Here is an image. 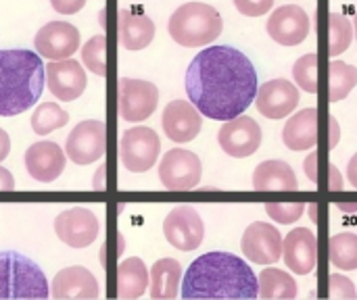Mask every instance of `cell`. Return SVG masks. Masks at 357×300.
<instances>
[{"mask_svg": "<svg viewBox=\"0 0 357 300\" xmlns=\"http://www.w3.org/2000/svg\"><path fill=\"white\" fill-rule=\"evenodd\" d=\"M257 71L249 56L232 46H209L186 69L190 102L213 121L243 115L257 96Z\"/></svg>", "mask_w": 357, "mask_h": 300, "instance_id": "cell-1", "label": "cell"}, {"mask_svg": "<svg viewBox=\"0 0 357 300\" xmlns=\"http://www.w3.org/2000/svg\"><path fill=\"white\" fill-rule=\"evenodd\" d=\"M259 280L232 253H207L190 263L182 280V299H257Z\"/></svg>", "mask_w": 357, "mask_h": 300, "instance_id": "cell-2", "label": "cell"}, {"mask_svg": "<svg viewBox=\"0 0 357 300\" xmlns=\"http://www.w3.org/2000/svg\"><path fill=\"white\" fill-rule=\"evenodd\" d=\"M46 84L40 54L25 48L0 50V117H15L31 109Z\"/></svg>", "mask_w": 357, "mask_h": 300, "instance_id": "cell-3", "label": "cell"}, {"mask_svg": "<svg viewBox=\"0 0 357 300\" xmlns=\"http://www.w3.org/2000/svg\"><path fill=\"white\" fill-rule=\"evenodd\" d=\"M222 15L207 2H184L174 10L167 31L174 42L186 48H199L222 35Z\"/></svg>", "mask_w": 357, "mask_h": 300, "instance_id": "cell-4", "label": "cell"}, {"mask_svg": "<svg viewBox=\"0 0 357 300\" xmlns=\"http://www.w3.org/2000/svg\"><path fill=\"white\" fill-rule=\"evenodd\" d=\"M48 294V280L38 263L21 253H0V300H44Z\"/></svg>", "mask_w": 357, "mask_h": 300, "instance_id": "cell-5", "label": "cell"}, {"mask_svg": "<svg viewBox=\"0 0 357 300\" xmlns=\"http://www.w3.org/2000/svg\"><path fill=\"white\" fill-rule=\"evenodd\" d=\"M161 152V140L151 127H132L123 132L119 140V159L123 167L132 173L149 171Z\"/></svg>", "mask_w": 357, "mask_h": 300, "instance_id": "cell-6", "label": "cell"}, {"mask_svg": "<svg viewBox=\"0 0 357 300\" xmlns=\"http://www.w3.org/2000/svg\"><path fill=\"white\" fill-rule=\"evenodd\" d=\"M117 104L119 117L130 123L149 119L159 104V90L155 84L144 79L121 77L117 86Z\"/></svg>", "mask_w": 357, "mask_h": 300, "instance_id": "cell-7", "label": "cell"}, {"mask_svg": "<svg viewBox=\"0 0 357 300\" xmlns=\"http://www.w3.org/2000/svg\"><path fill=\"white\" fill-rule=\"evenodd\" d=\"M203 175L201 159L184 148H172L159 163V180L163 188L174 192H188L199 186Z\"/></svg>", "mask_w": 357, "mask_h": 300, "instance_id": "cell-8", "label": "cell"}, {"mask_svg": "<svg viewBox=\"0 0 357 300\" xmlns=\"http://www.w3.org/2000/svg\"><path fill=\"white\" fill-rule=\"evenodd\" d=\"M105 150H107V125L105 121L98 119L79 121L71 129L65 142V152L75 165L96 163L98 159L105 157Z\"/></svg>", "mask_w": 357, "mask_h": 300, "instance_id": "cell-9", "label": "cell"}, {"mask_svg": "<svg viewBox=\"0 0 357 300\" xmlns=\"http://www.w3.org/2000/svg\"><path fill=\"white\" fill-rule=\"evenodd\" d=\"M163 234L174 248L182 253H190L201 246L205 236V226L197 209L182 205V207H174L167 213L163 221Z\"/></svg>", "mask_w": 357, "mask_h": 300, "instance_id": "cell-10", "label": "cell"}, {"mask_svg": "<svg viewBox=\"0 0 357 300\" xmlns=\"http://www.w3.org/2000/svg\"><path fill=\"white\" fill-rule=\"evenodd\" d=\"M261 138L264 136L259 123L247 115H238L230 121H224L218 132V142L222 150L234 159H247L255 155L261 146Z\"/></svg>", "mask_w": 357, "mask_h": 300, "instance_id": "cell-11", "label": "cell"}, {"mask_svg": "<svg viewBox=\"0 0 357 300\" xmlns=\"http://www.w3.org/2000/svg\"><path fill=\"white\" fill-rule=\"evenodd\" d=\"M54 232L61 242L71 248H86L90 246L100 232V223L90 209L71 207L54 219Z\"/></svg>", "mask_w": 357, "mask_h": 300, "instance_id": "cell-12", "label": "cell"}, {"mask_svg": "<svg viewBox=\"0 0 357 300\" xmlns=\"http://www.w3.org/2000/svg\"><path fill=\"white\" fill-rule=\"evenodd\" d=\"M241 246L249 261L274 265L282 257V234L268 221H255L245 230Z\"/></svg>", "mask_w": 357, "mask_h": 300, "instance_id": "cell-13", "label": "cell"}, {"mask_svg": "<svg viewBox=\"0 0 357 300\" xmlns=\"http://www.w3.org/2000/svg\"><path fill=\"white\" fill-rule=\"evenodd\" d=\"M36 52L48 61L69 58L79 48V31L67 21H50L33 38Z\"/></svg>", "mask_w": 357, "mask_h": 300, "instance_id": "cell-14", "label": "cell"}, {"mask_svg": "<svg viewBox=\"0 0 357 300\" xmlns=\"http://www.w3.org/2000/svg\"><path fill=\"white\" fill-rule=\"evenodd\" d=\"M266 31L282 46H297L310 33V17L299 4H284L270 15Z\"/></svg>", "mask_w": 357, "mask_h": 300, "instance_id": "cell-15", "label": "cell"}, {"mask_svg": "<svg viewBox=\"0 0 357 300\" xmlns=\"http://www.w3.org/2000/svg\"><path fill=\"white\" fill-rule=\"evenodd\" d=\"M255 100H257V111L264 117L276 121V119L289 117L297 109V104H299V90L289 79L278 77V79H270V81L261 84L257 88Z\"/></svg>", "mask_w": 357, "mask_h": 300, "instance_id": "cell-16", "label": "cell"}, {"mask_svg": "<svg viewBox=\"0 0 357 300\" xmlns=\"http://www.w3.org/2000/svg\"><path fill=\"white\" fill-rule=\"evenodd\" d=\"M163 132L172 142L186 144L195 140L203 127L201 111L190 100H172L161 117Z\"/></svg>", "mask_w": 357, "mask_h": 300, "instance_id": "cell-17", "label": "cell"}, {"mask_svg": "<svg viewBox=\"0 0 357 300\" xmlns=\"http://www.w3.org/2000/svg\"><path fill=\"white\" fill-rule=\"evenodd\" d=\"M46 84L48 90L63 102L77 100L86 90V71L82 63L69 58L52 61L46 67Z\"/></svg>", "mask_w": 357, "mask_h": 300, "instance_id": "cell-18", "label": "cell"}, {"mask_svg": "<svg viewBox=\"0 0 357 300\" xmlns=\"http://www.w3.org/2000/svg\"><path fill=\"white\" fill-rule=\"evenodd\" d=\"M282 257L287 267L297 276H307L318 263V240L307 228H295L282 240Z\"/></svg>", "mask_w": 357, "mask_h": 300, "instance_id": "cell-19", "label": "cell"}, {"mask_svg": "<svg viewBox=\"0 0 357 300\" xmlns=\"http://www.w3.org/2000/svg\"><path fill=\"white\" fill-rule=\"evenodd\" d=\"M25 169L40 184L54 182L65 169V150L48 140L36 142L25 152Z\"/></svg>", "mask_w": 357, "mask_h": 300, "instance_id": "cell-20", "label": "cell"}, {"mask_svg": "<svg viewBox=\"0 0 357 300\" xmlns=\"http://www.w3.org/2000/svg\"><path fill=\"white\" fill-rule=\"evenodd\" d=\"M117 33L126 50H142L155 38V23L136 8H121L117 15Z\"/></svg>", "mask_w": 357, "mask_h": 300, "instance_id": "cell-21", "label": "cell"}, {"mask_svg": "<svg viewBox=\"0 0 357 300\" xmlns=\"http://www.w3.org/2000/svg\"><path fill=\"white\" fill-rule=\"evenodd\" d=\"M54 299H98V282L86 267H67L52 280Z\"/></svg>", "mask_w": 357, "mask_h": 300, "instance_id": "cell-22", "label": "cell"}, {"mask_svg": "<svg viewBox=\"0 0 357 300\" xmlns=\"http://www.w3.org/2000/svg\"><path fill=\"white\" fill-rule=\"evenodd\" d=\"M282 142L289 150H310L318 142V109L310 106L293 115L282 129Z\"/></svg>", "mask_w": 357, "mask_h": 300, "instance_id": "cell-23", "label": "cell"}, {"mask_svg": "<svg viewBox=\"0 0 357 300\" xmlns=\"http://www.w3.org/2000/svg\"><path fill=\"white\" fill-rule=\"evenodd\" d=\"M297 186V175L284 161H264L253 171V188L257 192H293Z\"/></svg>", "mask_w": 357, "mask_h": 300, "instance_id": "cell-24", "label": "cell"}, {"mask_svg": "<svg viewBox=\"0 0 357 300\" xmlns=\"http://www.w3.org/2000/svg\"><path fill=\"white\" fill-rule=\"evenodd\" d=\"M151 286V276L142 259L132 257L117 267V294L119 299H140Z\"/></svg>", "mask_w": 357, "mask_h": 300, "instance_id": "cell-25", "label": "cell"}, {"mask_svg": "<svg viewBox=\"0 0 357 300\" xmlns=\"http://www.w3.org/2000/svg\"><path fill=\"white\" fill-rule=\"evenodd\" d=\"M182 286V265L176 259H159L151 267V297L176 299Z\"/></svg>", "mask_w": 357, "mask_h": 300, "instance_id": "cell-26", "label": "cell"}, {"mask_svg": "<svg viewBox=\"0 0 357 300\" xmlns=\"http://www.w3.org/2000/svg\"><path fill=\"white\" fill-rule=\"evenodd\" d=\"M259 297L261 299H295L297 282L289 271L282 269H264L259 274Z\"/></svg>", "mask_w": 357, "mask_h": 300, "instance_id": "cell-27", "label": "cell"}, {"mask_svg": "<svg viewBox=\"0 0 357 300\" xmlns=\"http://www.w3.org/2000/svg\"><path fill=\"white\" fill-rule=\"evenodd\" d=\"M328 257L333 267L341 271H356L357 269V234L341 232L331 238Z\"/></svg>", "mask_w": 357, "mask_h": 300, "instance_id": "cell-28", "label": "cell"}, {"mask_svg": "<svg viewBox=\"0 0 357 300\" xmlns=\"http://www.w3.org/2000/svg\"><path fill=\"white\" fill-rule=\"evenodd\" d=\"M328 81H331V100L339 102L349 96V92L357 86V67L347 65L343 61H333L328 67Z\"/></svg>", "mask_w": 357, "mask_h": 300, "instance_id": "cell-29", "label": "cell"}, {"mask_svg": "<svg viewBox=\"0 0 357 300\" xmlns=\"http://www.w3.org/2000/svg\"><path fill=\"white\" fill-rule=\"evenodd\" d=\"M354 35H356L354 25L345 15H341V13L328 15V54L333 58L343 54L351 46Z\"/></svg>", "mask_w": 357, "mask_h": 300, "instance_id": "cell-30", "label": "cell"}, {"mask_svg": "<svg viewBox=\"0 0 357 300\" xmlns=\"http://www.w3.org/2000/svg\"><path fill=\"white\" fill-rule=\"evenodd\" d=\"M69 121L67 111H63L56 102H42L38 104V109L31 113V129L38 136H48L50 132L63 127Z\"/></svg>", "mask_w": 357, "mask_h": 300, "instance_id": "cell-31", "label": "cell"}, {"mask_svg": "<svg viewBox=\"0 0 357 300\" xmlns=\"http://www.w3.org/2000/svg\"><path fill=\"white\" fill-rule=\"evenodd\" d=\"M82 63L88 71L96 73L98 77L107 75V38L102 33L92 35L82 46Z\"/></svg>", "mask_w": 357, "mask_h": 300, "instance_id": "cell-32", "label": "cell"}, {"mask_svg": "<svg viewBox=\"0 0 357 300\" xmlns=\"http://www.w3.org/2000/svg\"><path fill=\"white\" fill-rule=\"evenodd\" d=\"M293 77L301 90L316 94L318 92V56L303 54L293 67Z\"/></svg>", "mask_w": 357, "mask_h": 300, "instance_id": "cell-33", "label": "cell"}, {"mask_svg": "<svg viewBox=\"0 0 357 300\" xmlns=\"http://www.w3.org/2000/svg\"><path fill=\"white\" fill-rule=\"evenodd\" d=\"M303 211H305L303 203H268L266 205V213L270 215V219H274L282 226H289V223H295L297 219H301Z\"/></svg>", "mask_w": 357, "mask_h": 300, "instance_id": "cell-34", "label": "cell"}, {"mask_svg": "<svg viewBox=\"0 0 357 300\" xmlns=\"http://www.w3.org/2000/svg\"><path fill=\"white\" fill-rule=\"evenodd\" d=\"M274 2L276 0H234V6L247 17H261L274 6Z\"/></svg>", "mask_w": 357, "mask_h": 300, "instance_id": "cell-35", "label": "cell"}, {"mask_svg": "<svg viewBox=\"0 0 357 300\" xmlns=\"http://www.w3.org/2000/svg\"><path fill=\"white\" fill-rule=\"evenodd\" d=\"M331 297L333 299H356V288L354 282L347 280L345 276L333 274L331 276Z\"/></svg>", "mask_w": 357, "mask_h": 300, "instance_id": "cell-36", "label": "cell"}, {"mask_svg": "<svg viewBox=\"0 0 357 300\" xmlns=\"http://www.w3.org/2000/svg\"><path fill=\"white\" fill-rule=\"evenodd\" d=\"M50 4L61 15H73L84 8L86 0H50Z\"/></svg>", "mask_w": 357, "mask_h": 300, "instance_id": "cell-37", "label": "cell"}, {"mask_svg": "<svg viewBox=\"0 0 357 300\" xmlns=\"http://www.w3.org/2000/svg\"><path fill=\"white\" fill-rule=\"evenodd\" d=\"M316 163H318V155H316V152H312V155L305 159V163H303V167H305V173H307V177H310L312 182H318Z\"/></svg>", "mask_w": 357, "mask_h": 300, "instance_id": "cell-38", "label": "cell"}, {"mask_svg": "<svg viewBox=\"0 0 357 300\" xmlns=\"http://www.w3.org/2000/svg\"><path fill=\"white\" fill-rule=\"evenodd\" d=\"M0 190H4V192L15 190V177H13L10 171L4 169V167H0Z\"/></svg>", "mask_w": 357, "mask_h": 300, "instance_id": "cell-39", "label": "cell"}, {"mask_svg": "<svg viewBox=\"0 0 357 300\" xmlns=\"http://www.w3.org/2000/svg\"><path fill=\"white\" fill-rule=\"evenodd\" d=\"M10 152V138L4 129H0V163L8 157Z\"/></svg>", "mask_w": 357, "mask_h": 300, "instance_id": "cell-40", "label": "cell"}, {"mask_svg": "<svg viewBox=\"0 0 357 300\" xmlns=\"http://www.w3.org/2000/svg\"><path fill=\"white\" fill-rule=\"evenodd\" d=\"M347 177H349V184L357 190V152L351 157V161L347 165Z\"/></svg>", "mask_w": 357, "mask_h": 300, "instance_id": "cell-41", "label": "cell"}, {"mask_svg": "<svg viewBox=\"0 0 357 300\" xmlns=\"http://www.w3.org/2000/svg\"><path fill=\"white\" fill-rule=\"evenodd\" d=\"M341 188H343V177L339 175L337 167H335V165H331V190L339 192Z\"/></svg>", "mask_w": 357, "mask_h": 300, "instance_id": "cell-42", "label": "cell"}, {"mask_svg": "<svg viewBox=\"0 0 357 300\" xmlns=\"http://www.w3.org/2000/svg\"><path fill=\"white\" fill-rule=\"evenodd\" d=\"M337 207H339L341 211H345V213H356V211H357L356 200H351V203H339Z\"/></svg>", "mask_w": 357, "mask_h": 300, "instance_id": "cell-43", "label": "cell"}, {"mask_svg": "<svg viewBox=\"0 0 357 300\" xmlns=\"http://www.w3.org/2000/svg\"><path fill=\"white\" fill-rule=\"evenodd\" d=\"M354 31H356V38H357V13H356V19H354Z\"/></svg>", "mask_w": 357, "mask_h": 300, "instance_id": "cell-44", "label": "cell"}]
</instances>
